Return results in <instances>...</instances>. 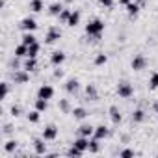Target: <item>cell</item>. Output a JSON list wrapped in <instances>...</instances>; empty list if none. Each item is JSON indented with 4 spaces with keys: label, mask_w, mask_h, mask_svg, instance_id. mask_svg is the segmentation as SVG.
Returning a JSON list of instances; mask_svg holds the SVG:
<instances>
[{
    "label": "cell",
    "mask_w": 158,
    "mask_h": 158,
    "mask_svg": "<svg viewBox=\"0 0 158 158\" xmlns=\"http://www.w3.org/2000/svg\"><path fill=\"white\" fill-rule=\"evenodd\" d=\"M102 32H104V21H101V19H93L86 24V34L89 37H101Z\"/></svg>",
    "instance_id": "1"
},
{
    "label": "cell",
    "mask_w": 158,
    "mask_h": 158,
    "mask_svg": "<svg viewBox=\"0 0 158 158\" xmlns=\"http://www.w3.org/2000/svg\"><path fill=\"white\" fill-rule=\"evenodd\" d=\"M117 95H119L121 99H130V97L134 95L132 84H128V82H119V84H117Z\"/></svg>",
    "instance_id": "2"
},
{
    "label": "cell",
    "mask_w": 158,
    "mask_h": 158,
    "mask_svg": "<svg viewBox=\"0 0 158 158\" xmlns=\"http://www.w3.org/2000/svg\"><path fill=\"white\" fill-rule=\"evenodd\" d=\"M11 78H13L15 84H26L30 80V73L26 69H15V73L11 74Z\"/></svg>",
    "instance_id": "3"
},
{
    "label": "cell",
    "mask_w": 158,
    "mask_h": 158,
    "mask_svg": "<svg viewBox=\"0 0 158 158\" xmlns=\"http://www.w3.org/2000/svg\"><path fill=\"white\" fill-rule=\"evenodd\" d=\"M19 28L24 30V32H35L37 30V21L34 17H24L21 23H19Z\"/></svg>",
    "instance_id": "4"
},
{
    "label": "cell",
    "mask_w": 158,
    "mask_h": 158,
    "mask_svg": "<svg viewBox=\"0 0 158 158\" xmlns=\"http://www.w3.org/2000/svg\"><path fill=\"white\" fill-rule=\"evenodd\" d=\"M41 138L47 139V141L56 139V138H58V127H56V125H47V127L43 128V132H41Z\"/></svg>",
    "instance_id": "5"
},
{
    "label": "cell",
    "mask_w": 158,
    "mask_h": 158,
    "mask_svg": "<svg viewBox=\"0 0 158 158\" xmlns=\"http://www.w3.org/2000/svg\"><path fill=\"white\" fill-rule=\"evenodd\" d=\"M60 37H61V30L56 28V26H52V28H48V32H47V35H45V43L52 45V43H56Z\"/></svg>",
    "instance_id": "6"
},
{
    "label": "cell",
    "mask_w": 158,
    "mask_h": 158,
    "mask_svg": "<svg viewBox=\"0 0 158 158\" xmlns=\"http://www.w3.org/2000/svg\"><path fill=\"white\" fill-rule=\"evenodd\" d=\"M37 97H39V99H47V101H50V99L54 97V88L48 86V84H43V86L37 89Z\"/></svg>",
    "instance_id": "7"
},
{
    "label": "cell",
    "mask_w": 158,
    "mask_h": 158,
    "mask_svg": "<svg viewBox=\"0 0 158 158\" xmlns=\"http://www.w3.org/2000/svg\"><path fill=\"white\" fill-rule=\"evenodd\" d=\"M130 67H132L134 71H141V69H145V67H147V58H145L143 54H138V56H134V60H132Z\"/></svg>",
    "instance_id": "8"
},
{
    "label": "cell",
    "mask_w": 158,
    "mask_h": 158,
    "mask_svg": "<svg viewBox=\"0 0 158 158\" xmlns=\"http://www.w3.org/2000/svg\"><path fill=\"white\" fill-rule=\"evenodd\" d=\"M74 147H78L82 152H86L88 149H89V138H86V136H78L76 139H74V143H73Z\"/></svg>",
    "instance_id": "9"
},
{
    "label": "cell",
    "mask_w": 158,
    "mask_h": 158,
    "mask_svg": "<svg viewBox=\"0 0 158 158\" xmlns=\"http://www.w3.org/2000/svg\"><path fill=\"white\" fill-rule=\"evenodd\" d=\"M63 61H65V52L56 50V52H52V54H50V63H52L54 67H60Z\"/></svg>",
    "instance_id": "10"
},
{
    "label": "cell",
    "mask_w": 158,
    "mask_h": 158,
    "mask_svg": "<svg viewBox=\"0 0 158 158\" xmlns=\"http://www.w3.org/2000/svg\"><path fill=\"white\" fill-rule=\"evenodd\" d=\"M78 89H80V82H78L76 78H71V80H67V84H65V91H67V93L74 95Z\"/></svg>",
    "instance_id": "11"
},
{
    "label": "cell",
    "mask_w": 158,
    "mask_h": 158,
    "mask_svg": "<svg viewBox=\"0 0 158 158\" xmlns=\"http://www.w3.org/2000/svg\"><path fill=\"white\" fill-rule=\"evenodd\" d=\"M110 119H112V123L114 125H119L121 121H123V115H121V112H119V108L117 106H110Z\"/></svg>",
    "instance_id": "12"
},
{
    "label": "cell",
    "mask_w": 158,
    "mask_h": 158,
    "mask_svg": "<svg viewBox=\"0 0 158 158\" xmlns=\"http://www.w3.org/2000/svg\"><path fill=\"white\" fill-rule=\"evenodd\" d=\"M93 132H95V127L84 123L80 125V128H78V136H86V138H93Z\"/></svg>",
    "instance_id": "13"
},
{
    "label": "cell",
    "mask_w": 158,
    "mask_h": 158,
    "mask_svg": "<svg viewBox=\"0 0 158 158\" xmlns=\"http://www.w3.org/2000/svg\"><path fill=\"white\" fill-rule=\"evenodd\" d=\"M108 136H110V130H108L104 125H99V127H95L93 138H97V139H104V138H108Z\"/></svg>",
    "instance_id": "14"
},
{
    "label": "cell",
    "mask_w": 158,
    "mask_h": 158,
    "mask_svg": "<svg viewBox=\"0 0 158 158\" xmlns=\"http://www.w3.org/2000/svg\"><path fill=\"white\" fill-rule=\"evenodd\" d=\"M71 114H73V117H74V119H78V121H82V119H86V117H88V110H86V108H82V106L73 108V110H71Z\"/></svg>",
    "instance_id": "15"
},
{
    "label": "cell",
    "mask_w": 158,
    "mask_h": 158,
    "mask_svg": "<svg viewBox=\"0 0 158 158\" xmlns=\"http://www.w3.org/2000/svg\"><path fill=\"white\" fill-rule=\"evenodd\" d=\"M45 141H47V139H43V138L34 141V149H35L37 154H47V143H45Z\"/></svg>",
    "instance_id": "16"
},
{
    "label": "cell",
    "mask_w": 158,
    "mask_h": 158,
    "mask_svg": "<svg viewBox=\"0 0 158 158\" xmlns=\"http://www.w3.org/2000/svg\"><path fill=\"white\" fill-rule=\"evenodd\" d=\"M78 23H80V11L78 10H74L73 13H71V17H69V21H67V26H71V28H74Z\"/></svg>",
    "instance_id": "17"
},
{
    "label": "cell",
    "mask_w": 158,
    "mask_h": 158,
    "mask_svg": "<svg viewBox=\"0 0 158 158\" xmlns=\"http://www.w3.org/2000/svg\"><path fill=\"white\" fill-rule=\"evenodd\" d=\"M35 67H37V60H35V58L26 56V60H24V63H23V69H26V71L30 73V71H34Z\"/></svg>",
    "instance_id": "18"
},
{
    "label": "cell",
    "mask_w": 158,
    "mask_h": 158,
    "mask_svg": "<svg viewBox=\"0 0 158 158\" xmlns=\"http://www.w3.org/2000/svg\"><path fill=\"white\" fill-rule=\"evenodd\" d=\"M13 54H15V56H19V58H26V56H28V45H24V43L17 45Z\"/></svg>",
    "instance_id": "19"
},
{
    "label": "cell",
    "mask_w": 158,
    "mask_h": 158,
    "mask_svg": "<svg viewBox=\"0 0 158 158\" xmlns=\"http://www.w3.org/2000/svg\"><path fill=\"white\" fill-rule=\"evenodd\" d=\"M61 10H63L61 2H54V4H50V6H48V13H50V15H54V17H58V15L61 13Z\"/></svg>",
    "instance_id": "20"
},
{
    "label": "cell",
    "mask_w": 158,
    "mask_h": 158,
    "mask_svg": "<svg viewBox=\"0 0 158 158\" xmlns=\"http://www.w3.org/2000/svg\"><path fill=\"white\" fill-rule=\"evenodd\" d=\"M35 41H37V39H35L34 32H24L23 37H21V43H24V45H32V43H35Z\"/></svg>",
    "instance_id": "21"
},
{
    "label": "cell",
    "mask_w": 158,
    "mask_h": 158,
    "mask_svg": "<svg viewBox=\"0 0 158 158\" xmlns=\"http://www.w3.org/2000/svg\"><path fill=\"white\" fill-rule=\"evenodd\" d=\"M39 50H41V45H39L37 41L32 43V45H28V56H30V58H37Z\"/></svg>",
    "instance_id": "22"
},
{
    "label": "cell",
    "mask_w": 158,
    "mask_h": 158,
    "mask_svg": "<svg viewBox=\"0 0 158 158\" xmlns=\"http://www.w3.org/2000/svg\"><path fill=\"white\" fill-rule=\"evenodd\" d=\"M34 13H39L43 11V0H30V6H28Z\"/></svg>",
    "instance_id": "23"
},
{
    "label": "cell",
    "mask_w": 158,
    "mask_h": 158,
    "mask_svg": "<svg viewBox=\"0 0 158 158\" xmlns=\"http://www.w3.org/2000/svg\"><path fill=\"white\" fill-rule=\"evenodd\" d=\"M34 106H35V110H39V112H45V110L48 108V101H47V99H39V97H37Z\"/></svg>",
    "instance_id": "24"
},
{
    "label": "cell",
    "mask_w": 158,
    "mask_h": 158,
    "mask_svg": "<svg viewBox=\"0 0 158 158\" xmlns=\"http://www.w3.org/2000/svg\"><path fill=\"white\" fill-rule=\"evenodd\" d=\"M143 119H145V112H143L141 108L134 110V114H132V121H134V123H141Z\"/></svg>",
    "instance_id": "25"
},
{
    "label": "cell",
    "mask_w": 158,
    "mask_h": 158,
    "mask_svg": "<svg viewBox=\"0 0 158 158\" xmlns=\"http://www.w3.org/2000/svg\"><path fill=\"white\" fill-rule=\"evenodd\" d=\"M99 141H101V139H97V138L89 139V149H88V151H89V152H93V154H95V152H99V151H101V143H99Z\"/></svg>",
    "instance_id": "26"
},
{
    "label": "cell",
    "mask_w": 158,
    "mask_h": 158,
    "mask_svg": "<svg viewBox=\"0 0 158 158\" xmlns=\"http://www.w3.org/2000/svg\"><path fill=\"white\" fill-rule=\"evenodd\" d=\"M71 13H73L71 10H67V8H63V10H61V13L58 15V19H60V23H65V24H67V21H69V17H71Z\"/></svg>",
    "instance_id": "27"
},
{
    "label": "cell",
    "mask_w": 158,
    "mask_h": 158,
    "mask_svg": "<svg viewBox=\"0 0 158 158\" xmlns=\"http://www.w3.org/2000/svg\"><path fill=\"white\" fill-rule=\"evenodd\" d=\"M39 119H41V112L39 110H32L28 114V121L30 123H39Z\"/></svg>",
    "instance_id": "28"
},
{
    "label": "cell",
    "mask_w": 158,
    "mask_h": 158,
    "mask_svg": "<svg viewBox=\"0 0 158 158\" xmlns=\"http://www.w3.org/2000/svg\"><path fill=\"white\" fill-rule=\"evenodd\" d=\"M149 89H158V73H152L149 78Z\"/></svg>",
    "instance_id": "29"
},
{
    "label": "cell",
    "mask_w": 158,
    "mask_h": 158,
    "mask_svg": "<svg viewBox=\"0 0 158 158\" xmlns=\"http://www.w3.org/2000/svg\"><path fill=\"white\" fill-rule=\"evenodd\" d=\"M86 93H88L89 99H93V101L97 99V88H95L93 84H88V86H86Z\"/></svg>",
    "instance_id": "30"
},
{
    "label": "cell",
    "mask_w": 158,
    "mask_h": 158,
    "mask_svg": "<svg viewBox=\"0 0 158 158\" xmlns=\"http://www.w3.org/2000/svg\"><path fill=\"white\" fill-rule=\"evenodd\" d=\"M127 11H128V15H138V11H139V4L130 2V4L127 6Z\"/></svg>",
    "instance_id": "31"
},
{
    "label": "cell",
    "mask_w": 158,
    "mask_h": 158,
    "mask_svg": "<svg viewBox=\"0 0 158 158\" xmlns=\"http://www.w3.org/2000/svg\"><path fill=\"white\" fill-rule=\"evenodd\" d=\"M106 61H108V56H106L104 52H101V54L95 56V65H97V67H99V65H104Z\"/></svg>",
    "instance_id": "32"
},
{
    "label": "cell",
    "mask_w": 158,
    "mask_h": 158,
    "mask_svg": "<svg viewBox=\"0 0 158 158\" xmlns=\"http://www.w3.org/2000/svg\"><path fill=\"white\" fill-rule=\"evenodd\" d=\"M15 149H17V141H15V139L6 141V145H4V151H6V152H13Z\"/></svg>",
    "instance_id": "33"
},
{
    "label": "cell",
    "mask_w": 158,
    "mask_h": 158,
    "mask_svg": "<svg viewBox=\"0 0 158 158\" xmlns=\"http://www.w3.org/2000/svg\"><path fill=\"white\" fill-rule=\"evenodd\" d=\"M67 154H69V156H76V158H80V156H82L84 152H82L80 149H78V147H74V145H73V147H71V149L67 151Z\"/></svg>",
    "instance_id": "34"
},
{
    "label": "cell",
    "mask_w": 158,
    "mask_h": 158,
    "mask_svg": "<svg viewBox=\"0 0 158 158\" xmlns=\"http://www.w3.org/2000/svg\"><path fill=\"white\" fill-rule=\"evenodd\" d=\"M138 152L134 151V149H125V151H121L119 152V156H123V158H130V156H136Z\"/></svg>",
    "instance_id": "35"
},
{
    "label": "cell",
    "mask_w": 158,
    "mask_h": 158,
    "mask_svg": "<svg viewBox=\"0 0 158 158\" xmlns=\"http://www.w3.org/2000/svg\"><path fill=\"white\" fill-rule=\"evenodd\" d=\"M0 88H2V101L8 97V93H10V84L8 82H2V84H0Z\"/></svg>",
    "instance_id": "36"
},
{
    "label": "cell",
    "mask_w": 158,
    "mask_h": 158,
    "mask_svg": "<svg viewBox=\"0 0 158 158\" xmlns=\"http://www.w3.org/2000/svg\"><path fill=\"white\" fill-rule=\"evenodd\" d=\"M58 106L61 108V112H69V110H71V106H69V101H67V99H61Z\"/></svg>",
    "instance_id": "37"
},
{
    "label": "cell",
    "mask_w": 158,
    "mask_h": 158,
    "mask_svg": "<svg viewBox=\"0 0 158 158\" xmlns=\"http://www.w3.org/2000/svg\"><path fill=\"white\" fill-rule=\"evenodd\" d=\"M99 4L104 6V8H112L114 6V0H99Z\"/></svg>",
    "instance_id": "38"
},
{
    "label": "cell",
    "mask_w": 158,
    "mask_h": 158,
    "mask_svg": "<svg viewBox=\"0 0 158 158\" xmlns=\"http://www.w3.org/2000/svg\"><path fill=\"white\" fill-rule=\"evenodd\" d=\"M11 115H13V117H19V115H21V108H19L17 104L11 106Z\"/></svg>",
    "instance_id": "39"
},
{
    "label": "cell",
    "mask_w": 158,
    "mask_h": 158,
    "mask_svg": "<svg viewBox=\"0 0 158 158\" xmlns=\"http://www.w3.org/2000/svg\"><path fill=\"white\" fill-rule=\"evenodd\" d=\"M19 65H21V63H19V56H15V54H13V60H11V67H13V69H17Z\"/></svg>",
    "instance_id": "40"
},
{
    "label": "cell",
    "mask_w": 158,
    "mask_h": 158,
    "mask_svg": "<svg viewBox=\"0 0 158 158\" xmlns=\"http://www.w3.org/2000/svg\"><path fill=\"white\" fill-rule=\"evenodd\" d=\"M61 76H63V71L61 69H56L54 71V78H61Z\"/></svg>",
    "instance_id": "41"
},
{
    "label": "cell",
    "mask_w": 158,
    "mask_h": 158,
    "mask_svg": "<svg viewBox=\"0 0 158 158\" xmlns=\"http://www.w3.org/2000/svg\"><path fill=\"white\" fill-rule=\"evenodd\" d=\"M130 2H132V0H119V4H121V6H128Z\"/></svg>",
    "instance_id": "42"
},
{
    "label": "cell",
    "mask_w": 158,
    "mask_h": 158,
    "mask_svg": "<svg viewBox=\"0 0 158 158\" xmlns=\"http://www.w3.org/2000/svg\"><path fill=\"white\" fill-rule=\"evenodd\" d=\"M152 110H154V114H158V101L152 102Z\"/></svg>",
    "instance_id": "43"
},
{
    "label": "cell",
    "mask_w": 158,
    "mask_h": 158,
    "mask_svg": "<svg viewBox=\"0 0 158 158\" xmlns=\"http://www.w3.org/2000/svg\"><path fill=\"white\" fill-rule=\"evenodd\" d=\"M6 2H8V0H2V2H0V6H2V8H4V6H6Z\"/></svg>",
    "instance_id": "44"
}]
</instances>
